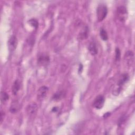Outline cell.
<instances>
[{
    "instance_id": "9c48e42d",
    "label": "cell",
    "mask_w": 135,
    "mask_h": 135,
    "mask_svg": "<svg viewBox=\"0 0 135 135\" xmlns=\"http://www.w3.org/2000/svg\"><path fill=\"white\" fill-rule=\"evenodd\" d=\"M88 50L92 55H95L98 53V49L95 42H91L90 43L88 46Z\"/></svg>"
},
{
    "instance_id": "ba28073f",
    "label": "cell",
    "mask_w": 135,
    "mask_h": 135,
    "mask_svg": "<svg viewBox=\"0 0 135 135\" xmlns=\"http://www.w3.org/2000/svg\"><path fill=\"white\" fill-rule=\"evenodd\" d=\"M50 58L49 57L43 54L40 55L37 59V63L38 64L41 65H46L49 63Z\"/></svg>"
},
{
    "instance_id": "e0dca14e",
    "label": "cell",
    "mask_w": 135,
    "mask_h": 135,
    "mask_svg": "<svg viewBox=\"0 0 135 135\" xmlns=\"http://www.w3.org/2000/svg\"><path fill=\"white\" fill-rule=\"evenodd\" d=\"M29 23L32 26H33L34 28H37L38 27V23L37 20H36L34 18H32L29 21Z\"/></svg>"
},
{
    "instance_id": "6da1fadb",
    "label": "cell",
    "mask_w": 135,
    "mask_h": 135,
    "mask_svg": "<svg viewBox=\"0 0 135 135\" xmlns=\"http://www.w3.org/2000/svg\"><path fill=\"white\" fill-rule=\"evenodd\" d=\"M128 80H129L128 74L127 73L122 74L120 76V77L117 82V86L116 88H115L112 91L113 94L115 95L119 94L120 91L121 90V88H122V85H123L128 81Z\"/></svg>"
},
{
    "instance_id": "2e32d148",
    "label": "cell",
    "mask_w": 135,
    "mask_h": 135,
    "mask_svg": "<svg viewBox=\"0 0 135 135\" xmlns=\"http://www.w3.org/2000/svg\"><path fill=\"white\" fill-rule=\"evenodd\" d=\"M100 35L101 39L103 41H107L108 38L107 32L103 28H101L100 32Z\"/></svg>"
},
{
    "instance_id": "ac0fdd59",
    "label": "cell",
    "mask_w": 135,
    "mask_h": 135,
    "mask_svg": "<svg viewBox=\"0 0 135 135\" xmlns=\"http://www.w3.org/2000/svg\"><path fill=\"white\" fill-rule=\"evenodd\" d=\"M115 60L116 61H119L121 57V52H120V50L118 47H117L115 49Z\"/></svg>"
},
{
    "instance_id": "d6986e66",
    "label": "cell",
    "mask_w": 135,
    "mask_h": 135,
    "mask_svg": "<svg viewBox=\"0 0 135 135\" xmlns=\"http://www.w3.org/2000/svg\"><path fill=\"white\" fill-rule=\"evenodd\" d=\"M126 117L124 115L121 116V117H120V118L119 119L118 125L119 126H121L122 124V123H123L126 121Z\"/></svg>"
},
{
    "instance_id": "7a4b0ae2",
    "label": "cell",
    "mask_w": 135,
    "mask_h": 135,
    "mask_svg": "<svg viewBox=\"0 0 135 135\" xmlns=\"http://www.w3.org/2000/svg\"><path fill=\"white\" fill-rule=\"evenodd\" d=\"M108 14V8L104 4H100L97 8V16L99 22L102 21L107 16Z\"/></svg>"
},
{
    "instance_id": "44dd1931",
    "label": "cell",
    "mask_w": 135,
    "mask_h": 135,
    "mask_svg": "<svg viewBox=\"0 0 135 135\" xmlns=\"http://www.w3.org/2000/svg\"><path fill=\"white\" fill-rule=\"evenodd\" d=\"M56 111H57V109L56 107H54V108L52 109V111L56 112Z\"/></svg>"
},
{
    "instance_id": "30bf717a",
    "label": "cell",
    "mask_w": 135,
    "mask_h": 135,
    "mask_svg": "<svg viewBox=\"0 0 135 135\" xmlns=\"http://www.w3.org/2000/svg\"><path fill=\"white\" fill-rule=\"evenodd\" d=\"M20 108V105L18 102L16 101H14L12 102L11 104L9 111L12 113H15L19 110Z\"/></svg>"
},
{
    "instance_id": "4fadbf2b",
    "label": "cell",
    "mask_w": 135,
    "mask_h": 135,
    "mask_svg": "<svg viewBox=\"0 0 135 135\" xmlns=\"http://www.w3.org/2000/svg\"><path fill=\"white\" fill-rule=\"evenodd\" d=\"M88 36V28L86 26L83 29V30L79 34V38L80 40H84L87 38Z\"/></svg>"
},
{
    "instance_id": "9a60e30c",
    "label": "cell",
    "mask_w": 135,
    "mask_h": 135,
    "mask_svg": "<svg viewBox=\"0 0 135 135\" xmlns=\"http://www.w3.org/2000/svg\"><path fill=\"white\" fill-rule=\"evenodd\" d=\"M8 99H9L8 94L4 91H2L1 93V102L3 103H4L5 102H6L8 100Z\"/></svg>"
},
{
    "instance_id": "3957f363",
    "label": "cell",
    "mask_w": 135,
    "mask_h": 135,
    "mask_svg": "<svg viewBox=\"0 0 135 135\" xmlns=\"http://www.w3.org/2000/svg\"><path fill=\"white\" fill-rule=\"evenodd\" d=\"M38 108L37 104L35 102H31L28 104L26 107V111L29 117H33L36 113Z\"/></svg>"
},
{
    "instance_id": "8992f818",
    "label": "cell",
    "mask_w": 135,
    "mask_h": 135,
    "mask_svg": "<svg viewBox=\"0 0 135 135\" xmlns=\"http://www.w3.org/2000/svg\"><path fill=\"white\" fill-rule=\"evenodd\" d=\"M17 45V40L15 35H12L9 37L8 41V49L11 52H13Z\"/></svg>"
},
{
    "instance_id": "8fae6325",
    "label": "cell",
    "mask_w": 135,
    "mask_h": 135,
    "mask_svg": "<svg viewBox=\"0 0 135 135\" xmlns=\"http://www.w3.org/2000/svg\"><path fill=\"white\" fill-rule=\"evenodd\" d=\"M125 60L128 64L130 65L133 61V53L131 51H128L125 54Z\"/></svg>"
},
{
    "instance_id": "5b68a950",
    "label": "cell",
    "mask_w": 135,
    "mask_h": 135,
    "mask_svg": "<svg viewBox=\"0 0 135 135\" xmlns=\"http://www.w3.org/2000/svg\"><path fill=\"white\" fill-rule=\"evenodd\" d=\"M104 97L102 95H99L94 99L93 103V105L95 109H100L103 107L104 103Z\"/></svg>"
},
{
    "instance_id": "277c9868",
    "label": "cell",
    "mask_w": 135,
    "mask_h": 135,
    "mask_svg": "<svg viewBox=\"0 0 135 135\" xmlns=\"http://www.w3.org/2000/svg\"><path fill=\"white\" fill-rule=\"evenodd\" d=\"M117 14L118 17L120 21H124L126 19L127 14V11L126 7L124 6H120L118 7L117 8Z\"/></svg>"
},
{
    "instance_id": "7c38bea8",
    "label": "cell",
    "mask_w": 135,
    "mask_h": 135,
    "mask_svg": "<svg viewBox=\"0 0 135 135\" xmlns=\"http://www.w3.org/2000/svg\"><path fill=\"white\" fill-rule=\"evenodd\" d=\"M20 88V83L18 80H16L13 83L12 86V93L14 95H16Z\"/></svg>"
},
{
    "instance_id": "ffe728a7",
    "label": "cell",
    "mask_w": 135,
    "mask_h": 135,
    "mask_svg": "<svg viewBox=\"0 0 135 135\" xmlns=\"http://www.w3.org/2000/svg\"><path fill=\"white\" fill-rule=\"evenodd\" d=\"M3 115H4V113H3L2 112V111H1V122L3 121V119L4 118V116Z\"/></svg>"
},
{
    "instance_id": "5bb4252c",
    "label": "cell",
    "mask_w": 135,
    "mask_h": 135,
    "mask_svg": "<svg viewBox=\"0 0 135 135\" xmlns=\"http://www.w3.org/2000/svg\"><path fill=\"white\" fill-rule=\"evenodd\" d=\"M65 96V93L63 91L56 92L53 96V99L55 100H58L62 99Z\"/></svg>"
},
{
    "instance_id": "52a82bcc",
    "label": "cell",
    "mask_w": 135,
    "mask_h": 135,
    "mask_svg": "<svg viewBox=\"0 0 135 135\" xmlns=\"http://www.w3.org/2000/svg\"><path fill=\"white\" fill-rule=\"evenodd\" d=\"M48 90H49V89L46 86H42L40 87L37 91V99L40 101L43 100L45 98L48 92Z\"/></svg>"
}]
</instances>
